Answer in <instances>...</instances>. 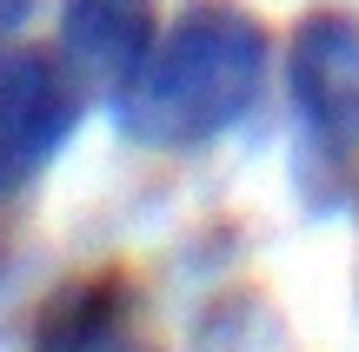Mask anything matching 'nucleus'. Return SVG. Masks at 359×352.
Masks as SVG:
<instances>
[{"instance_id": "obj_1", "label": "nucleus", "mask_w": 359, "mask_h": 352, "mask_svg": "<svg viewBox=\"0 0 359 352\" xmlns=\"http://www.w3.org/2000/svg\"><path fill=\"white\" fill-rule=\"evenodd\" d=\"M266 27L233 0H193L154 40L140 73L114 93V127L154 153H193L213 146L253 113L266 87Z\"/></svg>"}, {"instance_id": "obj_2", "label": "nucleus", "mask_w": 359, "mask_h": 352, "mask_svg": "<svg viewBox=\"0 0 359 352\" xmlns=\"http://www.w3.org/2000/svg\"><path fill=\"white\" fill-rule=\"evenodd\" d=\"M293 100V180L313 213H346L359 199V20L306 13L286 40Z\"/></svg>"}, {"instance_id": "obj_3", "label": "nucleus", "mask_w": 359, "mask_h": 352, "mask_svg": "<svg viewBox=\"0 0 359 352\" xmlns=\"http://www.w3.org/2000/svg\"><path fill=\"white\" fill-rule=\"evenodd\" d=\"M87 87L53 47H0V199L27 193L80 127Z\"/></svg>"}, {"instance_id": "obj_4", "label": "nucleus", "mask_w": 359, "mask_h": 352, "mask_svg": "<svg viewBox=\"0 0 359 352\" xmlns=\"http://www.w3.org/2000/svg\"><path fill=\"white\" fill-rule=\"evenodd\" d=\"M154 40H160L154 0H60V40H53V53L74 66L80 87H100L107 100L140 73Z\"/></svg>"}, {"instance_id": "obj_5", "label": "nucleus", "mask_w": 359, "mask_h": 352, "mask_svg": "<svg viewBox=\"0 0 359 352\" xmlns=\"http://www.w3.org/2000/svg\"><path fill=\"white\" fill-rule=\"evenodd\" d=\"M34 352H160V339L147 332L140 293L120 273H93L47 300L34 326Z\"/></svg>"}, {"instance_id": "obj_6", "label": "nucleus", "mask_w": 359, "mask_h": 352, "mask_svg": "<svg viewBox=\"0 0 359 352\" xmlns=\"http://www.w3.org/2000/svg\"><path fill=\"white\" fill-rule=\"evenodd\" d=\"M20 13H27V0H0V47H7V34L20 27Z\"/></svg>"}]
</instances>
